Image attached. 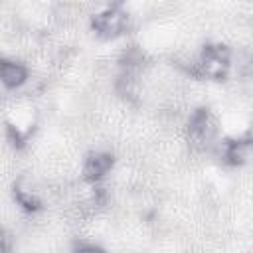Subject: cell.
<instances>
[{
  "label": "cell",
  "mask_w": 253,
  "mask_h": 253,
  "mask_svg": "<svg viewBox=\"0 0 253 253\" xmlns=\"http://www.w3.org/2000/svg\"><path fill=\"white\" fill-rule=\"evenodd\" d=\"M233 69V51L223 43H206L194 57L188 73L198 79L223 81Z\"/></svg>",
  "instance_id": "obj_1"
},
{
  "label": "cell",
  "mask_w": 253,
  "mask_h": 253,
  "mask_svg": "<svg viewBox=\"0 0 253 253\" xmlns=\"http://www.w3.org/2000/svg\"><path fill=\"white\" fill-rule=\"evenodd\" d=\"M130 12L123 4H107L91 14V28L103 40H117L130 26Z\"/></svg>",
  "instance_id": "obj_2"
},
{
  "label": "cell",
  "mask_w": 253,
  "mask_h": 253,
  "mask_svg": "<svg viewBox=\"0 0 253 253\" xmlns=\"http://www.w3.org/2000/svg\"><path fill=\"white\" fill-rule=\"evenodd\" d=\"M115 168V154L107 148H91L81 160V176L87 184H99Z\"/></svg>",
  "instance_id": "obj_3"
},
{
  "label": "cell",
  "mask_w": 253,
  "mask_h": 253,
  "mask_svg": "<svg viewBox=\"0 0 253 253\" xmlns=\"http://www.w3.org/2000/svg\"><path fill=\"white\" fill-rule=\"evenodd\" d=\"M0 81L6 91H20L30 83V67L18 57H2Z\"/></svg>",
  "instance_id": "obj_4"
},
{
  "label": "cell",
  "mask_w": 253,
  "mask_h": 253,
  "mask_svg": "<svg viewBox=\"0 0 253 253\" xmlns=\"http://www.w3.org/2000/svg\"><path fill=\"white\" fill-rule=\"evenodd\" d=\"M12 196H14V204L26 213H36L42 210V194H40L38 186L26 176H20L14 182Z\"/></svg>",
  "instance_id": "obj_5"
}]
</instances>
